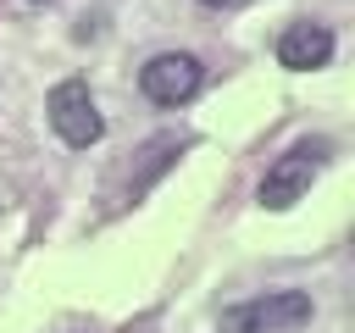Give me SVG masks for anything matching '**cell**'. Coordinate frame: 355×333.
<instances>
[{
  "mask_svg": "<svg viewBox=\"0 0 355 333\" xmlns=\"http://www.w3.org/2000/svg\"><path fill=\"white\" fill-rule=\"evenodd\" d=\"M311 294L305 289H272V294H255L233 311H222V333H294L311 322Z\"/></svg>",
  "mask_w": 355,
  "mask_h": 333,
  "instance_id": "cell-1",
  "label": "cell"
},
{
  "mask_svg": "<svg viewBox=\"0 0 355 333\" xmlns=\"http://www.w3.org/2000/svg\"><path fill=\"white\" fill-rule=\"evenodd\" d=\"M322 161H327V139H305V144L283 150V155L266 166V178H261V205H266V211H288V205L311 189V178L322 172Z\"/></svg>",
  "mask_w": 355,
  "mask_h": 333,
  "instance_id": "cell-2",
  "label": "cell"
},
{
  "mask_svg": "<svg viewBox=\"0 0 355 333\" xmlns=\"http://www.w3.org/2000/svg\"><path fill=\"white\" fill-rule=\"evenodd\" d=\"M44 111H50V128L61 133V144H72V150L100 144V133H105V122H100V111H94V94H89V83H78V78L55 83Z\"/></svg>",
  "mask_w": 355,
  "mask_h": 333,
  "instance_id": "cell-3",
  "label": "cell"
},
{
  "mask_svg": "<svg viewBox=\"0 0 355 333\" xmlns=\"http://www.w3.org/2000/svg\"><path fill=\"white\" fill-rule=\"evenodd\" d=\"M200 83H205V67H200L194 56H183V50L150 56V61L139 67V89H144V100H155V105H183V100L200 94Z\"/></svg>",
  "mask_w": 355,
  "mask_h": 333,
  "instance_id": "cell-4",
  "label": "cell"
},
{
  "mask_svg": "<svg viewBox=\"0 0 355 333\" xmlns=\"http://www.w3.org/2000/svg\"><path fill=\"white\" fill-rule=\"evenodd\" d=\"M327 56H333V33H327L322 22H288L283 39H277V61L294 67V72H311V67H322Z\"/></svg>",
  "mask_w": 355,
  "mask_h": 333,
  "instance_id": "cell-5",
  "label": "cell"
},
{
  "mask_svg": "<svg viewBox=\"0 0 355 333\" xmlns=\"http://www.w3.org/2000/svg\"><path fill=\"white\" fill-rule=\"evenodd\" d=\"M200 6H211V11H233V6H250V0H200Z\"/></svg>",
  "mask_w": 355,
  "mask_h": 333,
  "instance_id": "cell-6",
  "label": "cell"
}]
</instances>
